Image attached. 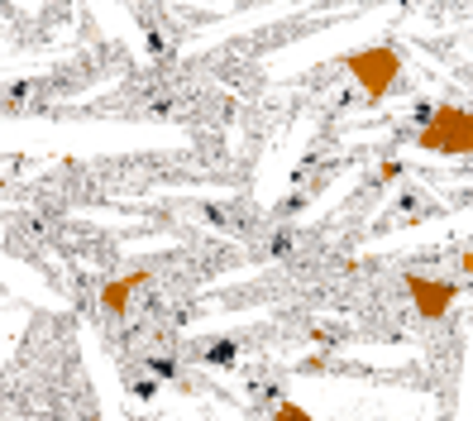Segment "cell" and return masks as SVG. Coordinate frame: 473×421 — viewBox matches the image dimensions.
<instances>
[{
	"mask_svg": "<svg viewBox=\"0 0 473 421\" xmlns=\"http://www.w3.org/2000/svg\"><path fill=\"white\" fill-rule=\"evenodd\" d=\"M278 421H316V417H311V412H301L297 402H282V407H278Z\"/></svg>",
	"mask_w": 473,
	"mask_h": 421,
	"instance_id": "obj_5",
	"label": "cell"
},
{
	"mask_svg": "<svg viewBox=\"0 0 473 421\" xmlns=\"http://www.w3.org/2000/svg\"><path fill=\"white\" fill-rule=\"evenodd\" d=\"M407 292H411V302H416V311L425 316V321H440V316L459 302V283H449V278H421V273H411L407 278Z\"/></svg>",
	"mask_w": 473,
	"mask_h": 421,
	"instance_id": "obj_3",
	"label": "cell"
},
{
	"mask_svg": "<svg viewBox=\"0 0 473 421\" xmlns=\"http://www.w3.org/2000/svg\"><path fill=\"white\" fill-rule=\"evenodd\" d=\"M134 283H144V273H129V278H115V283L101 287V307L105 316H120L129 307V292H134Z\"/></svg>",
	"mask_w": 473,
	"mask_h": 421,
	"instance_id": "obj_4",
	"label": "cell"
},
{
	"mask_svg": "<svg viewBox=\"0 0 473 421\" xmlns=\"http://www.w3.org/2000/svg\"><path fill=\"white\" fill-rule=\"evenodd\" d=\"M345 67H349V77L363 87V96L378 101V96H387V91L397 87V77H401V53L393 49V43H373V49L349 53Z\"/></svg>",
	"mask_w": 473,
	"mask_h": 421,
	"instance_id": "obj_2",
	"label": "cell"
},
{
	"mask_svg": "<svg viewBox=\"0 0 473 421\" xmlns=\"http://www.w3.org/2000/svg\"><path fill=\"white\" fill-rule=\"evenodd\" d=\"M421 149L431 154H454V158H473V111L464 105H440L416 134Z\"/></svg>",
	"mask_w": 473,
	"mask_h": 421,
	"instance_id": "obj_1",
	"label": "cell"
}]
</instances>
